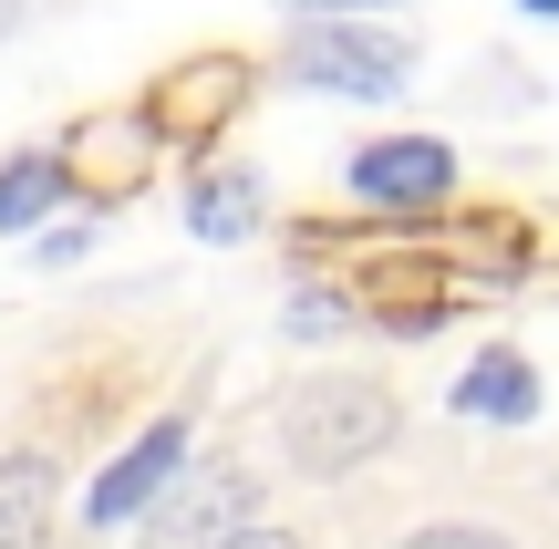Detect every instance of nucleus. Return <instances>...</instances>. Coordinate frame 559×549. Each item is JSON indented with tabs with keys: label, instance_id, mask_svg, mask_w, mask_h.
Wrapping results in <instances>:
<instances>
[{
	"label": "nucleus",
	"instance_id": "1",
	"mask_svg": "<svg viewBox=\"0 0 559 549\" xmlns=\"http://www.w3.org/2000/svg\"><path fill=\"white\" fill-rule=\"evenodd\" d=\"M270 426H280V456L300 477H353L404 435V394L373 384V373H300L270 405Z\"/></svg>",
	"mask_w": 559,
	"mask_h": 549
},
{
	"label": "nucleus",
	"instance_id": "2",
	"mask_svg": "<svg viewBox=\"0 0 559 549\" xmlns=\"http://www.w3.org/2000/svg\"><path fill=\"white\" fill-rule=\"evenodd\" d=\"M342 290H353V311L373 332H404V343H425V332H445V311H466L477 290L456 281V270L436 260V249L415 239V228H362V249L342 260Z\"/></svg>",
	"mask_w": 559,
	"mask_h": 549
},
{
	"label": "nucleus",
	"instance_id": "3",
	"mask_svg": "<svg viewBox=\"0 0 559 549\" xmlns=\"http://www.w3.org/2000/svg\"><path fill=\"white\" fill-rule=\"evenodd\" d=\"M342 187H353V207H373V218L425 228V218L456 207V145L445 135H373V145H353Z\"/></svg>",
	"mask_w": 559,
	"mask_h": 549
},
{
	"label": "nucleus",
	"instance_id": "4",
	"mask_svg": "<svg viewBox=\"0 0 559 549\" xmlns=\"http://www.w3.org/2000/svg\"><path fill=\"white\" fill-rule=\"evenodd\" d=\"M249 83H260V62H249V52H187V62H166V73L145 83V124H156L177 156H207V145L239 124Z\"/></svg>",
	"mask_w": 559,
	"mask_h": 549
},
{
	"label": "nucleus",
	"instance_id": "5",
	"mask_svg": "<svg viewBox=\"0 0 559 549\" xmlns=\"http://www.w3.org/2000/svg\"><path fill=\"white\" fill-rule=\"evenodd\" d=\"M187 456H198V426L187 415H156V426L135 435V446H115L94 467V488H83V539H104V529H145V509H156L166 488L187 477Z\"/></svg>",
	"mask_w": 559,
	"mask_h": 549
},
{
	"label": "nucleus",
	"instance_id": "6",
	"mask_svg": "<svg viewBox=\"0 0 559 549\" xmlns=\"http://www.w3.org/2000/svg\"><path fill=\"white\" fill-rule=\"evenodd\" d=\"M239 529H260V477H249L239 456H207V467H187L177 488L145 509L135 549H228Z\"/></svg>",
	"mask_w": 559,
	"mask_h": 549
},
{
	"label": "nucleus",
	"instance_id": "7",
	"mask_svg": "<svg viewBox=\"0 0 559 549\" xmlns=\"http://www.w3.org/2000/svg\"><path fill=\"white\" fill-rule=\"evenodd\" d=\"M156 156H166V135L145 124V104H115V115H83L73 135H62V177H73V198L94 207H124V198H145V177H156Z\"/></svg>",
	"mask_w": 559,
	"mask_h": 549
},
{
	"label": "nucleus",
	"instance_id": "8",
	"mask_svg": "<svg viewBox=\"0 0 559 549\" xmlns=\"http://www.w3.org/2000/svg\"><path fill=\"white\" fill-rule=\"evenodd\" d=\"M404 73H415V52L394 32H362V21H300V41H290V83H311V94L383 104V94H404Z\"/></svg>",
	"mask_w": 559,
	"mask_h": 549
},
{
	"label": "nucleus",
	"instance_id": "9",
	"mask_svg": "<svg viewBox=\"0 0 559 549\" xmlns=\"http://www.w3.org/2000/svg\"><path fill=\"white\" fill-rule=\"evenodd\" d=\"M415 239L436 249V260L456 270V281L477 290V301L539 270V228H528V218H508V207H445V218H425Z\"/></svg>",
	"mask_w": 559,
	"mask_h": 549
},
{
	"label": "nucleus",
	"instance_id": "10",
	"mask_svg": "<svg viewBox=\"0 0 559 549\" xmlns=\"http://www.w3.org/2000/svg\"><path fill=\"white\" fill-rule=\"evenodd\" d=\"M445 405L477 415V426H528V415H539V363H528L519 343H487L477 363L445 384Z\"/></svg>",
	"mask_w": 559,
	"mask_h": 549
},
{
	"label": "nucleus",
	"instance_id": "11",
	"mask_svg": "<svg viewBox=\"0 0 559 549\" xmlns=\"http://www.w3.org/2000/svg\"><path fill=\"white\" fill-rule=\"evenodd\" d=\"M260 218H270L260 166H198L187 177V228L198 239H260Z\"/></svg>",
	"mask_w": 559,
	"mask_h": 549
},
{
	"label": "nucleus",
	"instance_id": "12",
	"mask_svg": "<svg viewBox=\"0 0 559 549\" xmlns=\"http://www.w3.org/2000/svg\"><path fill=\"white\" fill-rule=\"evenodd\" d=\"M52 456H0V549H52Z\"/></svg>",
	"mask_w": 559,
	"mask_h": 549
},
{
	"label": "nucleus",
	"instance_id": "13",
	"mask_svg": "<svg viewBox=\"0 0 559 549\" xmlns=\"http://www.w3.org/2000/svg\"><path fill=\"white\" fill-rule=\"evenodd\" d=\"M52 198H73V177H62V145H32V156L0 166V239H21V228L52 218Z\"/></svg>",
	"mask_w": 559,
	"mask_h": 549
},
{
	"label": "nucleus",
	"instance_id": "14",
	"mask_svg": "<svg viewBox=\"0 0 559 549\" xmlns=\"http://www.w3.org/2000/svg\"><path fill=\"white\" fill-rule=\"evenodd\" d=\"M394 549H519V539L487 529V518H425V529H404Z\"/></svg>",
	"mask_w": 559,
	"mask_h": 549
},
{
	"label": "nucleus",
	"instance_id": "15",
	"mask_svg": "<svg viewBox=\"0 0 559 549\" xmlns=\"http://www.w3.org/2000/svg\"><path fill=\"white\" fill-rule=\"evenodd\" d=\"M290 332H300V343H332V332H353V290H300V301H290Z\"/></svg>",
	"mask_w": 559,
	"mask_h": 549
},
{
	"label": "nucleus",
	"instance_id": "16",
	"mask_svg": "<svg viewBox=\"0 0 559 549\" xmlns=\"http://www.w3.org/2000/svg\"><path fill=\"white\" fill-rule=\"evenodd\" d=\"M290 21H353V11H383V0H280Z\"/></svg>",
	"mask_w": 559,
	"mask_h": 549
},
{
	"label": "nucleus",
	"instance_id": "17",
	"mask_svg": "<svg viewBox=\"0 0 559 549\" xmlns=\"http://www.w3.org/2000/svg\"><path fill=\"white\" fill-rule=\"evenodd\" d=\"M83 249H94V218H73V228H52V239H41V260L62 270V260H83Z\"/></svg>",
	"mask_w": 559,
	"mask_h": 549
},
{
	"label": "nucleus",
	"instance_id": "18",
	"mask_svg": "<svg viewBox=\"0 0 559 549\" xmlns=\"http://www.w3.org/2000/svg\"><path fill=\"white\" fill-rule=\"evenodd\" d=\"M228 549H300V539H290V529H270V518H260V529H239Z\"/></svg>",
	"mask_w": 559,
	"mask_h": 549
},
{
	"label": "nucleus",
	"instance_id": "19",
	"mask_svg": "<svg viewBox=\"0 0 559 549\" xmlns=\"http://www.w3.org/2000/svg\"><path fill=\"white\" fill-rule=\"evenodd\" d=\"M11 32H21V0H0V41H11Z\"/></svg>",
	"mask_w": 559,
	"mask_h": 549
},
{
	"label": "nucleus",
	"instance_id": "20",
	"mask_svg": "<svg viewBox=\"0 0 559 549\" xmlns=\"http://www.w3.org/2000/svg\"><path fill=\"white\" fill-rule=\"evenodd\" d=\"M519 11H539V21H559V0H519Z\"/></svg>",
	"mask_w": 559,
	"mask_h": 549
}]
</instances>
